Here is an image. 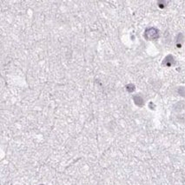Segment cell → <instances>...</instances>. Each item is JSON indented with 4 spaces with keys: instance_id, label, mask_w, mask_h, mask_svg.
<instances>
[{
    "instance_id": "cell-1",
    "label": "cell",
    "mask_w": 185,
    "mask_h": 185,
    "mask_svg": "<svg viewBox=\"0 0 185 185\" xmlns=\"http://www.w3.org/2000/svg\"><path fill=\"white\" fill-rule=\"evenodd\" d=\"M143 36L147 40H156L159 38V31L154 27L147 28Z\"/></svg>"
},
{
    "instance_id": "cell-2",
    "label": "cell",
    "mask_w": 185,
    "mask_h": 185,
    "mask_svg": "<svg viewBox=\"0 0 185 185\" xmlns=\"http://www.w3.org/2000/svg\"><path fill=\"white\" fill-rule=\"evenodd\" d=\"M175 58L172 55H168L167 57H166L164 59H163V61H162V64L166 67H171V66H173L175 64Z\"/></svg>"
},
{
    "instance_id": "cell-3",
    "label": "cell",
    "mask_w": 185,
    "mask_h": 185,
    "mask_svg": "<svg viewBox=\"0 0 185 185\" xmlns=\"http://www.w3.org/2000/svg\"><path fill=\"white\" fill-rule=\"evenodd\" d=\"M183 43H184V36H183V34H182V33H179V34L177 36L176 41H175V44H176L177 48L180 49V48L182 46Z\"/></svg>"
},
{
    "instance_id": "cell-4",
    "label": "cell",
    "mask_w": 185,
    "mask_h": 185,
    "mask_svg": "<svg viewBox=\"0 0 185 185\" xmlns=\"http://www.w3.org/2000/svg\"><path fill=\"white\" fill-rule=\"evenodd\" d=\"M133 100H134L136 105H137V106H143L144 104V100L141 95H136L133 96Z\"/></svg>"
},
{
    "instance_id": "cell-5",
    "label": "cell",
    "mask_w": 185,
    "mask_h": 185,
    "mask_svg": "<svg viewBox=\"0 0 185 185\" xmlns=\"http://www.w3.org/2000/svg\"><path fill=\"white\" fill-rule=\"evenodd\" d=\"M177 93L181 96L185 97V87H182V86L179 87V88L177 89Z\"/></svg>"
},
{
    "instance_id": "cell-6",
    "label": "cell",
    "mask_w": 185,
    "mask_h": 185,
    "mask_svg": "<svg viewBox=\"0 0 185 185\" xmlns=\"http://www.w3.org/2000/svg\"><path fill=\"white\" fill-rule=\"evenodd\" d=\"M135 85H132V84H130V85H128L127 86H126V90H127L129 92H133V91L135 90Z\"/></svg>"
},
{
    "instance_id": "cell-7",
    "label": "cell",
    "mask_w": 185,
    "mask_h": 185,
    "mask_svg": "<svg viewBox=\"0 0 185 185\" xmlns=\"http://www.w3.org/2000/svg\"><path fill=\"white\" fill-rule=\"evenodd\" d=\"M158 5H159V7L160 8H163L165 7L166 4L164 2H158Z\"/></svg>"
}]
</instances>
